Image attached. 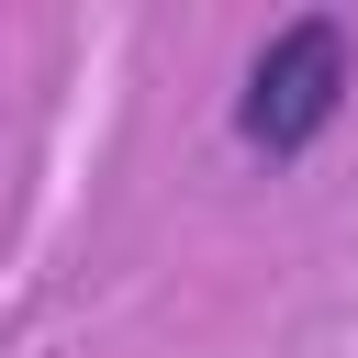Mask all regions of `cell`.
I'll list each match as a JSON object with an SVG mask.
<instances>
[{
    "label": "cell",
    "instance_id": "1",
    "mask_svg": "<svg viewBox=\"0 0 358 358\" xmlns=\"http://www.w3.org/2000/svg\"><path fill=\"white\" fill-rule=\"evenodd\" d=\"M347 90H358V34H347L336 11H291V22H268V45L246 56V78H235V101H224V134H235V157H257V168H302V157L347 123Z\"/></svg>",
    "mask_w": 358,
    "mask_h": 358
}]
</instances>
